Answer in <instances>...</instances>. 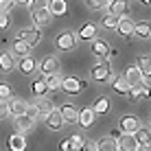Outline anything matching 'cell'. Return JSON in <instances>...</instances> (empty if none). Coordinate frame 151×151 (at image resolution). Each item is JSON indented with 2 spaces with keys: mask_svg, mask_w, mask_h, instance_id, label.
<instances>
[{
  "mask_svg": "<svg viewBox=\"0 0 151 151\" xmlns=\"http://www.w3.org/2000/svg\"><path fill=\"white\" fill-rule=\"evenodd\" d=\"M90 77H92L94 81H99V83H105V81L112 77V64H110L107 59L96 61V64L92 66V70H90Z\"/></svg>",
  "mask_w": 151,
  "mask_h": 151,
  "instance_id": "cell-1",
  "label": "cell"
},
{
  "mask_svg": "<svg viewBox=\"0 0 151 151\" xmlns=\"http://www.w3.org/2000/svg\"><path fill=\"white\" fill-rule=\"evenodd\" d=\"M140 127L142 125H140L138 116H134V114H125V116H121V121H118V132L121 134H136Z\"/></svg>",
  "mask_w": 151,
  "mask_h": 151,
  "instance_id": "cell-2",
  "label": "cell"
},
{
  "mask_svg": "<svg viewBox=\"0 0 151 151\" xmlns=\"http://www.w3.org/2000/svg\"><path fill=\"white\" fill-rule=\"evenodd\" d=\"M86 88V83L81 79H77V77H61V86L59 90L68 92V94H79V92Z\"/></svg>",
  "mask_w": 151,
  "mask_h": 151,
  "instance_id": "cell-3",
  "label": "cell"
},
{
  "mask_svg": "<svg viewBox=\"0 0 151 151\" xmlns=\"http://www.w3.org/2000/svg\"><path fill=\"white\" fill-rule=\"evenodd\" d=\"M116 145H118V151H138V147H140L134 134H118Z\"/></svg>",
  "mask_w": 151,
  "mask_h": 151,
  "instance_id": "cell-4",
  "label": "cell"
},
{
  "mask_svg": "<svg viewBox=\"0 0 151 151\" xmlns=\"http://www.w3.org/2000/svg\"><path fill=\"white\" fill-rule=\"evenodd\" d=\"M37 68H40V72H42L44 77H46V75H57V72H59V57H57V55L44 57Z\"/></svg>",
  "mask_w": 151,
  "mask_h": 151,
  "instance_id": "cell-5",
  "label": "cell"
},
{
  "mask_svg": "<svg viewBox=\"0 0 151 151\" xmlns=\"http://www.w3.org/2000/svg\"><path fill=\"white\" fill-rule=\"evenodd\" d=\"M55 44H57V48H59V50H72L77 46V35L70 33V31H64V33L55 40Z\"/></svg>",
  "mask_w": 151,
  "mask_h": 151,
  "instance_id": "cell-6",
  "label": "cell"
},
{
  "mask_svg": "<svg viewBox=\"0 0 151 151\" xmlns=\"http://www.w3.org/2000/svg\"><path fill=\"white\" fill-rule=\"evenodd\" d=\"M107 9H110L112 15H116V18H125L129 11V0H110L107 2Z\"/></svg>",
  "mask_w": 151,
  "mask_h": 151,
  "instance_id": "cell-7",
  "label": "cell"
},
{
  "mask_svg": "<svg viewBox=\"0 0 151 151\" xmlns=\"http://www.w3.org/2000/svg\"><path fill=\"white\" fill-rule=\"evenodd\" d=\"M40 37H42V33H40V29L35 27V29H22L15 40H22V42H27L29 46H35L40 42Z\"/></svg>",
  "mask_w": 151,
  "mask_h": 151,
  "instance_id": "cell-8",
  "label": "cell"
},
{
  "mask_svg": "<svg viewBox=\"0 0 151 151\" xmlns=\"http://www.w3.org/2000/svg\"><path fill=\"white\" fill-rule=\"evenodd\" d=\"M134 24H136V22H134V20H129L127 15H125V18H118L116 33L121 35V37H125V40H127V37H132V35H134Z\"/></svg>",
  "mask_w": 151,
  "mask_h": 151,
  "instance_id": "cell-9",
  "label": "cell"
},
{
  "mask_svg": "<svg viewBox=\"0 0 151 151\" xmlns=\"http://www.w3.org/2000/svg\"><path fill=\"white\" fill-rule=\"evenodd\" d=\"M59 114H61V121L64 123H77V114H79V107L72 105V103H66V105L59 107Z\"/></svg>",
  "mask_w": 151,
  "mask_h": 151,
  "instance_id": "cell-10",
  "label": "cell"
},
{
  "mask_svg": "<svg viewBox=\"0 0 151 151\" xmlns=\"http://www.w3.org/2000/svg\"><path fill=\"white\" fill-rule=\"evenodd\" d=\"M44 121H46V127H48V129H53V132H59V129L64 127L61 114H59V110H55V107L48 112V116H44Z\"/></svg>",
  "mask_w": 151,
  "mask_h": 151,
  "instance_id": "cell-11",
  "label": "cell"
},
{
  "mask_svg": "<svg viewBox=\"0 0 151 151\" xmlns=\"http://www.w3.org/2000/svg\"><path fill=\"white\" fill-rule=\"evenodd\" d=\"M27 107H29V103L22 101V99H9V101H7V110H9V114H11L13 118L20 116V114H24Z\"/></svg>",
  "mask_w": 151,
  "mask_h": 151,
  "instance_id": "cell-12",
  "label": "cell"
},
{
  "mask_svg": "<svg viewBox=\"0 0 151 151\" xmlns=\"http://www.w3.org/2000/svg\"><path fill=\"white\" fill-rule=\"evenodd\" d=\"M13 125H15V129H20V134H24V132H31V129H33L35 118L27 116V114H20V116L13 118Z\"/></svg>",
  "mask_w": 151,
  "mask_h": 151,
  "instance_id": "cell-13",
  "label": "cell"
},
{
  "mask_svg": "<svg viewBox=\"0 0 151 151\" xmlns=\"http://www.w3.org/2000/svg\"><path fill=\"white\" fill-rule=\"evenodd\" d=\"M15 68V57L11 55V50H2L0 53V72H11Z\"/></svg>",
  "mask_w": 151,
  "mask_h": 151,
  "instance_id": "cell-14",
  "label": "cell"
},
{
  "mask_svg": "<svg viewBox=\"0 0 151 151\" xmlns=\"http://www.w3.org/2000/svg\"><path fill=\"white\" fill-rule=\"evenodd\" d=\"M92 55H96L99 59H105V57L110 55V46H107V42L94 37V40H92Z\"/></svg>",
  "mask_w": 151,
  "mask_h": 151,
  "instance_id": "cell-15",
  "label": "cell"
},
{
  "mask_svg": "<svg viewBox=\"0 0 151 151\" xmlns=\"http://www.w3.org/2000/svg\"><path fill=\"white\" fill-rule=\"evenodd\" d=\"M33 107H35V112H37V116H48V112L53 110V103L46 96H37L35 103H33Z\"/></svg>",
  "mask_w": 151,
  "mask_h": 151,
  "instance_id": "cell-16",
  "label": "cell"
},
{
  "mask_svg": "<svg viewBox=\"0 0 151 151\" xmlns=\"http://www.w3.org/2000/svg\"><path fill=\"white\" fill-rule=\"evenodd\" d=\"M94 116L96 114L92 112V107H83V110H79V114H77V123L86 129V127H90V125L94 123Z\"/></svg>",
  "mask_w": 151,
  "mask_h": 151,
  "instance_id": "cell-17",
  "label": "cell"
},
{
  "mask_svg": "<svg viewBox=\"0 0 151 151\" xmlns=\"http://www.w3.org/2000/svg\"><path fill=\"white\" fill-rule=\"evenodd\" d=\"M50 15H66L68 13V2L66 0H48Z\"/></svg>",
  "mask_w": 151,
  "mask_h": 151,
  "instance_id": "cell-18",
  "label": "cell"
},
{
  "mask_svg": "<svg viewBox=\"0 0 151 151\" xmlns=\"http://www.w3.org/2000/svg\"><path fill=\"white\" fill-rule=\"evenodd\" d=\"M96 151H118L116 138L114 136H103L101 140H96Z\"/></svg>",
  "mask_w": 151,
  "mask_h": 151,
  "instance_id": "cell-19",
  "label": "cell"
},
{
  "mask_svg": "<svg viewBox=\"0 0 151 151\" xmlns=\"http://www.w3.org/2000/svg\"><path fill=\"white\" fill-rule=\"evenodd\" d=\"M31 48H33V46H29L27 42L15 40V42H13V48H11V55H13V57H20V59H22V57L31 55Z\"/></svg>",
  "mask_w": 151,
  "mask_h": 151,
  "instance_id": "cell-20",
  "label": "cell"
},
{
  "mask_svg": "<svg viewBox=\"0 0 151 151\" xmlns=\"http://www.w3.org/2000/svg\"><path fill=\"white\" fill-rule=\"evenodd\" d=\"M35 68H37V64H35V59H33L31 55L22 57V59H20V64H18V70L22 72V75H33Z\"/></svg>",
  "mask_w": 151,
  "mask_h": 151,
  "instance_id": "cell-21",
  "label": "cell"
},
{
  "mask_svg": "<svg viewBox=\"0 0 151 151\" xmlns=\"http://www.w3.org/2000/svg\"><path fill=\"white\" fill-rule=\"evenodd\" d=\"M50 18H53V15H50V11H48V7L46 9H37V11H33V22H35V27H44V24H48L50 22Z\"/></svg>",
  "mask_w": 151,
  "mask_h": 151,
  "instance_id": "cell-22",
  "label": "cell"
},
{
  "mask_svg": "<svg viewBox=\"0 0 151 151\" xmlns=\"http://www.w3.org/2000/svg\"><path fill=\"white\" fill-rule=\"evenodd\" d=\"M9 149L11 151H24L27 149V138H24V134H13V136L9 138Z\"/></svg>",
  "mask_w": 151,
  "mask_h": 151,
  "instance_id": "cell-23",
  "label": "cell"
},
{
  "mask_svg": "<svg viewBox=\"0 0 151 151\" xmlns=\"http://www.w3.org/2000/svg\"><path fill=\"white\" fill-rule=\"evenodd\" d=\"M79 37L81 40H86V42H92L96 37V24H92V22H86L81 27V31H79Z\"/></svg>",
  "mask_w": 151,
  "mask_h": 151,
  "instance_id": "cell-24",
  "label": "cell"
},
{
  "mask_svg": "<svg viewBox=\"0 0 151 151\" xmlns=\"http://www.w3.org/2000/svg\"><path fill=\"white\" fill-rule=\"evenodd\" d=\"M110 107H112L110 99H107V96H101V99H96V101H94V107H92V112H94V114H101V116H103V114L110 112Z\"/></svg>",
  "mask_w": 151,
  "mask_h": 151,
  "instance_id": "cell-25",
  "label": "cell"
},
{
  "mask_svg": "<svg viewBox=\"0 0 151 151\" xmlns=\"http://www.w3.org/2000/svg\"><path fill=\"white\" fill-rule=\"evenodd\" d=\"M134 35H138V37H142V40H149V37H151V27H149L147 20L134 24Z\"/></svg>",
  "mask_w": 151,
  "mask_h": 151,
  "instance_id": "cell-26",
  "label": "cell"
},
{
  "mask_svg": "<svg viewBox=\"0 0 151 151\" xmlns=\"http://www.w3.org/2000/svg\"><path fill=\"white\" fill-rule=\"evenodd\" d=\"M31 92L35 94V99L44 96L46 92H48V88H46V83H44V77H42V79H33V81H31Z\"/></svg>",
  "mask_w": 151,
  "mask_h": 151,
  "instance_id": "cell-27",
  "label": "cell"
},
{
  "mask_svg": "<svg viewBox=\"0 0 151 151\" xmlns=\"http://www.w3.org/2000/svg\"><path fill=\"white\" fill-rule=\"evenodd\" d=\"M125 79H127V83L129 86H138V81H140V77H142V72H140L136 66H129L127 68V72H125Z\"/></svg>",
  "mask_w": 151,
  "mask_h": 151,
  "instance_id": "cell-28",
  "label": "cell"
},
{
  "mask_svg": "<svg viewBox=\"0 0 151 151\" xmlns=\"http://www.w3.org/2000/svg\"><path fill=\"white\" fill-rule=\"evenodd\" d=\"M112 88H114V92H118V94H127L132 86L127 83V79H125V77H116V79L112 81Z\"/></svg>",
  "mask_w": 151,
  "mask_h": 151,
  "instance_id": "cell-29",
  "label": "cell"
},
{
  "mask_svg": "<svg viewBox=\"0 0 151 151\" xmlns=\"http://www.w3.org/2000/svg\"><path fill=\"white\" fill-rule=\"evenodd\" d=\"M127 96L132 99V101H140V99H147L149 96V90H145V88H138V86H132L127 92Z\"/></svg>",
  "mask_w": 151,
  "mask_h": 151,
  "instance_id": "cell-30",
  "label": "cell"
},
{
  "mask_svg": "<svg viewBox=\"0 0 151 151\" xmlns=\"http://www.w3.org/2000/svg\"><path fill=\"white\" fill-rule=\"evenodd\" d=\"M44 83H46V88H48V90H59V86H61L59 72H57V75H46V77H44Z\"/></svg>",
  "mask_w": 151,
  "mask_h": 151,
  "instance_id": "cell-31",
  "label": "cell"
},
{
  "mask_svg": "<svg viewBox=\"0 0 151 151\" xmlns=\"http://www.w3.org/2000/svg\"><path fill=\"white\" fill-rule=\"evenodd\" d=\"M136 68L142 72V75H149V72H151V59H149V55H140V57H138Z\"/></svg>",
  "mask_w": 151,
  "mask_h": 151,
  "instance_id": "cell-32",
  "label": "cell"
},
{
  "mask_svg": "<svg viewBox=\"0 0 151 151\" xmlns=\"http://www.w3.org/2000/svg\"><path fill=\"white\" fill-rule=\"evenodd\" d=\"M83 142H86V140H83L81 134H72V136L68 138V145H70V149H72V151H79V149H83Z\"/></svg>",
  "mask_w": 151,
  "mask_h": 151,
  "instance_id": "cell-33",
  "label": "cell"
},
{
  "mask_svg": "<svg viewBox=\"0 0 151 151\" xmlns=\"http://www.w3.org/2000/svg\"><path fill=\"white\" fill-rule=\"evenodd\" d=\"M134 136H136V140H138V145H140V147H149V129L140 127L138 132L134 134Z\"/></svg>",
  "mask_w": 151,
  "mask_h": 151,
  "instance_id": "cell-34",
  "label": "cell"
},
{
  "mask_svg": "<svg viewBox=\"0 0 151 151\" xmlns=\"http://www.w3.org/2000/svg\"><path fill=\"white\" fill-rule=\"evenodd\" d=\"M101 24H103V29H110V31H116V24H118V18L116 15H112V13H107L105 18L101 20Z\"/></svg>",
  "mask_w": 151,
  "mask_h": 151,
  "instance_id": "cell-35",
  "label": "cell"
},
{
  "mask_svg": "<svg viewBox=\"0 0 151 151\" xmlns=\"http://www.w3.org/2000/svg\"><path fill=\"white\" fill-rule=\"evenodd\" d=\"M11 86H9V83H0V101H9V99H11Z\"/></svg>",
  "mask_w": 151,
  "mask_h": 151,
  "instance_id": "cell-36",
  "label": "cell"
},
{
  "mask_svg": "<svg viewBox=\"0 0 151 151\" xmlns=\"http://www.w3.org/2000/svg\"><path fill=\"white\" fill-rule=\"evenodd\" d=\"M107 2H110V0H86V4L92 9V11H99V9L107 7Z\"/></svg>",
  "mask_w": 151,
  "mask_h": 151,
  "instance_id": "cell-37",
  "label": "cell"
},
{
  "mask_svg": "<svg viewBox=\"0 0 151 151\" xmlns=\"http://www.w3.org/2000/svg\"><path fill=\"white\" fill-rule=\"evenodd\" d=\"M15 7V0H0V13H11Z\"/></svg>",
  "mask_w": 151,
  "mask_h": 151,
  "instance_id": "cell-38",
  "label": "cell"
},
{
  "mask_svg": "<svg viewBox=\"0 0 151 151\" xmlns=\"http://www.w3.org/2000/svg\"><path fill=\"white\" fill-rule=\"evenodd\" d=\"M29 7H31V11H37V9H46V7H48V0H31Z\"/></svg>",
  "mask_w": 151,
  "mask_h": 151,
  "instance_id": "cell-39",
  "label": "cell"
},
{
  "mask_svg": "<svg viewBox=\"0 0 151 151\" xmlns=\"http://www.w3.org/2000/svg\"><path fill=\"white\" fill-rule=\"evenodd\" d=\"M9 24H11V15L9 13H0V31H4Z\"/></svg>",
  "mask_w": 151,
  "mask_h": 151,
  "instance_id": "cell-40",
  "label": "cell"
},
{
  "mask_svg": "<svg viewBox=\"0 0 151 151\" xmlns=\"http://www.w3.org/2000/svg\"><path fill=\"white\" fill-rule=\"evenodd\" d=\"M9 116V110H7V101H0V121Z\"/></svg>",
  "mask_w": 151,
  "mask_h": 151,
  "instance_id": "cell-41",
  "label": "cell"
},
{
  "mask_svg": "<svg viewBox=\"0 0 151 151\" xmlns=\"http://www.w3.org/2000/svg\"><path fill=\"white\" fill-rule=\"evenodd\" d=\"M140 86H142L145 88V90H149V86H151V79H149V75H142V77H140Z\"/></svg>",
  "mask_w": 151,
  "mask_h": 151,
  "instance_id": "cell-42",
  "label": "cell"
},
{
  "mask_svg": "<svg viewBox=\"0 0 151 151\" xmlns=\"http://www.w3.org/2000/svg\"><path fill=\"white\" fill-rule=\"evenodd\" d=\"M83 149H86V151H96V142H92V140H86V142H83Z\"/></svg>",
  "mask_w": 151,
  "mask_h": 151,
  "instance_id": "cell-43",
  "label": "cell"
},
{
  "mask_svg": "<svg viewBox=\"0 0 151 151\" xmlns=\"http://www.w3.org/2000/svg\"><path fill=\"white\" fill-rule=\"evenodd\" d=\"M59 151H72L70 145H68V140H61V142H59Z\"/></svg>",
  "mask_w": 151,
  "mask_h": 151,
  "instance_id": "cell-44",
  "label": "cell"
},
{
  "mask_svg": "<svg viewBox=\"0 0 151 151\" xmlns=\"http://www.w3.org/2000/svg\"><path fill=\"white\" fill-rule=\"evenodd\" d=\"M15 2H18V4H27V7H29V2H31V0H15Z\"/></svg>",
  "mask_w": 151,
  "mask_h": 151,
  "instance_id": "cell-45",
  "label": "cell"
},
{
  "mask_svg": "<svg viewBox=\"0 0 151 151\" xmlns=\"http://www.w3.org/2000/svg\"><path fill=\"white\" fill-rule=\"evenodd\" d=\"M138 151H151L149 147H138Z\"/></svg>",
  "mask_w": 151,
  "mask_h": 151,
  "instance_id": "cell-46",
  "label": "cell"
},
{
  "mask_svg": "<svg viewBox=\"0 0 151 151\" xmlns=\"http://www.w3.org/2000/svg\"><path fill=\"white\" fill-rule=\"evenodd\" d=\"M140 2H142V4H149V2H151V0H140Z\"/></svg>",
  "mask_w": 151,
  "mask_h": 151,
  "instance_id": "cell-47",
  "label": "cell"
},
{
  "mask_svg": "<svg viewBox=\"0 0 151 151\" xmlns=\"http://www.w3.org/2000/svg\"><path fill=\"white\" fill-rule=\"evenodd\" d=\"M79 151H86V149H79Z\"/></svg>",
  "mask_w": 151,
  "mask_h": 151,
  "instance_id": "cell-48",
  "label": "cell"
}]
</instances>
